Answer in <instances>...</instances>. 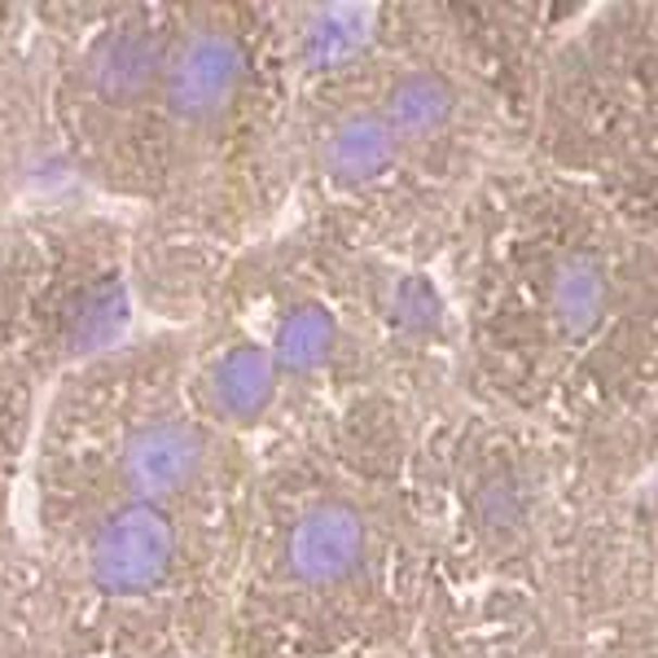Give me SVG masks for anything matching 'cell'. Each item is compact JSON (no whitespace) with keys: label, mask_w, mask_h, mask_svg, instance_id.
I'll use <instances>...</instances> for the list:
<instances>
[{"label":"cell","mask_w":658,"mask_h":658,"mask_svg":"<svg viewBox=\"0 0 658 658\" xmlns=\"http://www.w3.org/2000/svg\"><path fill=\"white\" fill-rule=\"evenodd\" d=\"M176 558V531L172 518L159 505H128L115 509L92 535L88 544V567L92 580L115 593V597H145L154 593Z\"/></svg>","instance_id":"cell-1"},{"label":"cell","mask_w":658,"mask_h":658,"mask_svg":"<svg viewBox=\"0 0 658 658\" xmlns=\"http://www.w3.org/2000/svg\"><path fill=\"white\" fill-rule=\"evenodd\" d=\"M242 45L229 31H193L172 58H167V105L172 115L185 124H206L215 115H225L229 101L242 88Z\"/></svg>","instance_id":"cell-2"},{"label":"cell","mask_w":658,"mask_h":658,"mask_svg":"<svg viewBox=\"0 0 658 658\" xmlns=\"http://www.w3.org/2000/svg\"><path fill=\"white\" fill-rule=\"evenodd\" d=\"M365 544H369V531L352 505H339V501L312 505L286 535V567L294 580L325 589V584L347 580L360 567Z\"/></svg>","instance_id":"cell-3"},{"label":"cell","mask_w":658,"mask_h":658,"mask_svg":"<svg viewBox=\"0 0 658 658\" xmlns=\"http://www.w3.org/2000/svg\"><path fill=\"white\" fill-rule=\"evenodd\" d=\"M202 461H206V439L176 417H159L132 430L124 448V474L145 505L185 492L202 474Z\"/></svg>","instance_id":"cell-4"},{"label":"cell","mask_w":658,"mask_h":658,"mask_svg":"<svg viewBox=\"0 0 658 658\" xmlns=\"http://www.w3.org/2000/svg\"><path fill=\"white\" fill-rule=\"evenodd\" d=\"M163 45L145 27L105 31L88 53V88L105 105H132L150 92L163 71Z\"/></svg>","instance_id":"cell-5"},{"label":"cell","mask_w":658,"mask_h":658,"mask_svg":"<svg viewBox=\"0 0 658 658\" xmlns=\"http://www.w3.org/2000/svg\"><path fill=\"white\" fill-rule=\"evenodd\" d=\"M395 137L382 124L378 110H356V115L339 119L325 137L320 163L329 172V180H339L347 189L374 185L378 176H387V167L395 163Z\"/></svg>","instance_id":"cell-6"},{"label":"cell","mask_w":658,"mask_h":658,"mask_svg":"<svg viewBox=\"0 0 658 658\" xmlns=\"http://www.w3.org/2000/svg\"><path fill=\"white\" fill-rule=\"evenodd\" d=\"M277 365L264 347L238 343L219 356L206 374V395L229 421H255L277 395Z\"/></svg>","instance_id":"cell-7"},{"label":"cell","mask_w":658,"mask_h":658,"mask_svg":"<svg viewBox=\"0 0 658 658\" xmlns=\"http://www.w3.org/2000/svg\"><path fill=\"white\" fill-rule=\"evenodd\" d=\"M382 124L391 128L395 141H426V137H439L453 115H457V92L444 75L434 71H404L387 101H382Z\"/></svg>","instance_id":"cell-8"},{"label":"cell","mask_w":658,"mask_h":658,"mask_svg":"<svg viewBox=\"0 0 658 658\" xmlns=\"http://www.w3.org/2000/svg\"><path fill=\"white\" fill-rule=\"evenodd\" d=\"M339 347V325L320 303H294L281 312L277 320V334H273V365L277 374L290 369V374H312L320 369Z\"/></svg>","instance_id":"cell-9"},{"label":"cell","mask_w":658,"mask_h":658,"mask_svg":"<svg viewBox=\"0 0 658 658\" xmlns=\"http://www.w3.org/2000/svg\"><path fill=\"white\" fill-rule=\"evenodd\" d=\"M606 294L610 281L597 255H567L548 286V303H554V316L567 334H589L606 312Z\"/></svg>","instance_id":"cell-10"},{"label":"cell","mask_w":658,"mask_h":658,"mask_svg":"<svg viewBox=\"0 0 658 658\" xmlns=\"http://www.w3.org/2000/svg\"><path fill=\"white\" fill-rule=\"evenodd\" d=\"M369 36V14L365 10H325L312 18L307 27V58L312 62H325V66H334V62H347L356 58V49L365 45Z\"/></svg>","instance_id":"cell-11"},{"label":"cell","mask_w":658,"mask_h":658,"mask_svg":"<svg viewBox=\"0 0 658 658\" xmlns=\"http://www.w3.org/2000/svg\"><path fill=\"white\" fill-rule=\"evenodd\" d=\"M124 316H128L124 290L105 281L97 290H84V299L75 303V316L66 325V334L75 339V347H97V343H110V339L119 334Z\"/></svg>","instance_id":"cell-12"},{"label":"cell","mask_w":658,"mask_h":658,"mask_svg":"<svg viewBox=\"0 0 658 658\" xmlns=\"http://www.w3.org/2000/svg\"><path fill=\"white\" fill-rule=\"evenodd\" d=\"M387 320H391V329H400V334H408V339H426L439 325L434 286L426 277H400L391 286V299H387Z\"/></svg>","instance_id":"cell-13"}]
</instances>
